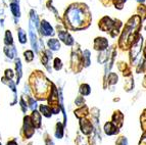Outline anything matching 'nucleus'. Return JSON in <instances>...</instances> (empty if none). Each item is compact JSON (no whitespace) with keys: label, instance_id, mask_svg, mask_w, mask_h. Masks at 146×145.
I'll return each instance as SVG.
<instances>
[{"label":"nucleus","instance_id":"nucleus-1","mask_svg":"<svg viewBox=\"0 0 146 145\" xmlns=\"http://www.w3.org/2000/svg\"><path fill=\"white\" fill-rule=\"evenodd\" d=\"M91 13L88 6L83 3H74L70 5L64 13L66 27L70 30H83L89 27Z\"/></svg>","mask_w":146,"mask_h":145},{"label":"nucleus","instance_id":"nucleus-2","mask_svg":"<svg viewBox=\"0 0 146 145\" xmlns=\"http://www.w3.org/2000/svg\"><path fill=\"white\" fill-rule=\"evenodd\" d=\"M141 17L139 15H134L127 22L126 26H125L124 30H123L122 36L119 38V46L123 50H127L130 49L132 44L136 41V39L138 38L139 34V28L141 25Z\"/></svg>","mask_w":146,"mask_h":145},{"label":"nucleus","instance_id":"nucleus-3","mask_svg":"<svg viewBox=\"0 0 146 145\" xmlns=\"http://www.w3.org/2000/svg\"><path fill=\"white\" fill-rule=\"evenodd\" d=\"M30 86L32 88L33 94L37 99H47L51 92L52 83L46 79V77L40 71H36L30 77Z\"/></svg>","mask_w":146,"mask_h":145},{"label":"nucleus","instance_id":"nucleus-4","mask_svg":"<svg viewBox=\"0 0 146 145\" xmlns=\"http://www.w3.org/2000/svg\"><path fill=\"white\" fill-rule=\"evenodd\" d=\"M98 27L101 31L106 32L112 38L119 34V29L122 27V22L119 19H112L110 17H103L99 21Z\"/></svg>","mask_w":146,"mask_h":145},{"label":"nucleus","instance_id":"nucleus-5","mask_svg":"<svg viewBox=\"0 0 146 145\" xmlns=\"http://www.w3.org/2000/svg\"><path fill=\"white\" fill-rule=\"evenodd\" d=\"M142 44H143V38H142L141 35H139L138 38L136 39V41L132 44V46L130 47V61H131L132 65H134L139 54L141 53Z\"/></svg>","mask_w":146,"mask_h":145},{"label":"nucleus","instance_id":"nucleus-6","mask_svg":"<svg viewBox=\"0 0 146 145\" xmlns=\"http://www.w3.org/2000/svg\"><path fill=\"white\" fill-rule=\"evenodd\" d=\"M35 132V128L33 126V124L31 122V118L30 116H25L24 118V127H23V132L22 134H24V137L28 138H31L33 136Z\"/></svg>","mask_w":146,"mask_h":145},{"label":"nucleus","instance_id":"nucleus-7","mask_svg":"<svg viewBox=\"0 0 146 145\" xmlns=\"http://www.w3.org/2000/svg\"><path fill=\"white\" fill-rule=\"evenodd\" d=\"M94 49L97 51H104L108 48V41H107L106 38H103V37H97V38L94 40Z\"/></svg>","mask_w":146,"mask_h":145},{"label":"nucleus","instance_id":"nucleus-8","mask_svg":"<svg viewBox=\"0 0 146 145\" xmlns=\"http://www.w3.org/2000/svg\"><path fill=\"white\" fill-rule=\"evenodd\" d=\"M80 128L85 135H89L93 130V125L89 120H87L86 118H80Z\"/></svg>","mask_w":146,"mask_h":145},{"label":"nucleus","instance_id":"nucleus-9","mask_svg":"<svg viewBox=\"0 0 146 145\" xmlns=\"http://www.w3.org/2000/svg\"><path fill=\"white\" fill-rule=\"evenodd\" d=\"M111 123L117 126V128H122L123 124H124V114H122V111L121 110H115L113 112L111 116Z\"/></svg>","mask_w":146,"mask_h":145},{"label":"nucleus","instance_id":"nucleus-10","mask_svg":"<svg viewBox=\"0 0 146 145\" xmlns=\"http://www.w3.org/2000/svg\"><path fill=\"white\" fill-rule=\"evenodd\" d=\"M41 33L43 36H52L54 35L53 28L47 21H42L41 22Z\"/></svg>","mask_w":146,"mask_h":145},{"label":"nucleus","instance_id":"nucleus-11","mask_svg":"<svg viewBox=\"0 0 146 145\" xmlns=\"http://www.w3.org/2000/svg\"><path fill=\"white\" fill-rule=\"evenodd\" d=\"M58 37H59V39H60L61 41L66 44V45L71 46V45H73V44H74L73 37H72L71 34H70V33H68L66 31H59L58 32Z\"/></svg>","mask_w":146,"mask_h":145},{"label":"nucleus","instance_id":"nucleus-12","mask_svg":"<svg viewBox=\"0 0 146 145\" xmlns=\"http://www.w3.org/2000/svg\"><path fill=\"white\" fill-rule=\"evenodd\" d=\"M119 129L117 128V126H115L111 122H108L104 125V133L108 136H111V135H117L119 134Z\"/></svg>","mask_w":146,"mask_h":145},{"label":"nucleus","instance_id":"nucleus-13","mask_svg":"<svg viewBox=\"0 0 146 145\" xmlns=\"http://www.w3.org/2000/svg\"><path fill=\"white\" fill-rule=\"evenodd\" d=\"M30 118H31V122L33 124L34 128H40L41 127V114L36 109H34V110L32 111V114L30 116Z\"/></svg>","mask_w":146,"mask_h":145},{"label":"nucleus","instance_id":"nucleus-14","mask_svg":"<svg viewBox=\"0 0 146 145\" xmlns=\"http://www.w3.org/2000/svg\"><path fill=\"white\" fill-rule=\"evenodd\" d=\"M47 45H48V47L50 48V50L56 51L60 49V42H59L57 39H54V38L49 39L48 42H47Z\"/></svg>","mask_w":146,"mask_h":145},{"label":"nucleus","instance_id":"nucleus-15","mask_svg":"<svg viewBox=\"0 0 146 145\" xmlns=\"http://www.w3.org/2000/svg\"><path fill=\"white\" fill-rule=\"evenodd\" d=\"M10 10H11L12 15H15V17H21V12H20V5L17 0H15L10 3Z\"/></svg>","mask_w":146,"mask_h":145},{"label":"nucleus","instance_id":"nucleus-16","mask_svg":"<svg viewBox=\"0 0 146 145\" xmlns=\"http://www.w3.org/2000/svg\"><path fill=\"white\" fill-rule=\"evenodd\" d=\"M82 65L84 68H88L90 65V51L89 50H84L83 54H82Z\"/></svg>","mask_w":146,"mask_h":145},{"label":"nucleus","instance_id":"nucleus-17","mask_svg":"<svg viewBox=\"0 0 146 145\" xmlns=\"http://www.w3.org/2000/svg\"><path fill=\"white\" fill-rule=\"evenodd\" d=\"M110 57V54L108 53L107 49L104 51H100V53H99L98 58H97V61L99 63H106V61H108Z\"/></svg>","mask_w":146,"mask_h":145},{"label":"nucleus","instance_id":"nucleus-18","mask_svg":"<svg viewBox=\"0 0 146 145\" xmlns=\"http://www.w3.org/2000/svg\"><path fill=\"white\" fill-rule=\"evenodd\" d=\"M75 116L79 118H86L88 116V108L86 105L84 106H81L79 109L75 110Z\"/></svg>","mask_w":146,"mask_h":145},{"label":"nucleus","instance_id":"nucleus-19","mask_svg":"<svg viewBox=\"0 0 146 145\" xmlns=\"http://www.w3.org/2000/svg\"><path fill=\"white\" fill-rule=\"evenodd\" d=\"M30 37H31V45L32 47L35 49V51L38 50V45H37V37L36 34H34V31H33V27L32 25H30Z\"/></svg>","mask_w":146,"mask_h":145},{"label":"nucleus","instance_id":"nucleus-20","mask_svg":"<svg viewBox=\"0 0 146 145\" xmlns=\"http://www.w3.org/2000/svg\"><path fill=\"white\" fill-rule=\"evenodd\" d=\"M40 111H41V114H43L44 116H46V118H50L52 116V110L51 108L49 107V105H43L41 104L40 105Z\"/></svg>","mask_w":146,"mask_h":145},{"label":"nucleus","instance_id":"nucleus-21","mask_svg":"<svg viewBox=\"0 0 146 145\" xmlns=\"http://www.w3.org/2000/svg\"><path fill=\"white\" fill-rule=\"evenodd\" d=\"M79 91H80L81 95H83V96H88V95L91 93V88L88 84H82L80 86Z\"/></svg>","mask_w":146,"mask_h":145},{"label":"nucleus","instance_id":"nucleus-22","mask_svg":"<svg viewBox=\"0 0 146 145\" xmlns=\"http://www.w3.org/2000/svg\"><path fill=\"white\" fill-rule=\"evenodd\" d=\"M15 68H17V83L20 82L21 78H22V63H21L20 58H17L15 59Z\"/></svg>","mask_w":146,"mask_h":145},{"label":"nucleus","instance_id":"nucleus-23","mask_svg":"<svg viewBox=\"0 0 146 145\" xmlns=\"http://www.w3.org/2000/svg\"><path fill=\"white\" fill-rule=\"evenodd\" d=\"M4 53L6 54V56L9 58H13L17 54L15 52V48L10 47V46H5L4 47Z\"/></svg>","mask_w":146,"mask_h":145},{"label":"nucleus","instance_id":"nucleus-24","mask_svg":"<svg viewBox=\"0 0 146 145\" xmlns=\"http://www.w3.org/2000/svg\"><path fill=\"white\" fill-rule=\"evenodd\" d=\"M117 80H119V77L115 72H110L108 77H107V84L108 85H115L117 83Z\"/></svg>","mask_w":146,"mask_h":145},{"label":"nucleus","instance_id":"nucleus-25","mask_svg":"<svg viewBox=\"0 0 146 145\" xmlns=\"http://www.w3.org/2000/svg\"><path fill=\"white\" fill-rule=\"evenodd\" d=\"M4 43L6 46H10L13 44V38H12L11 32L10 31H6L5 32V37H4Z\"/></svg>","mask_w":146,"mask_h":145},{"label":"nucleus","instance_id":"nucleus-26","mask_svg":"<svg viewBox=\"0 0 146 145\" xmlns=\"http://www.w3.org/2000/svg\"><path fill=\"white\" fill-rule=\"evenodd\" d=\"M128 78H129V79L126 81L124 87H125V89H126V91L129 92L134 88V80H133V77H132V76H129Z\"/></svg>","mask_w":146,"mask_h":145},{"label":"nucleus","instance_id":"nucleus-27","mask_svg":"<svg viewBox=\"0 0 146 145\" xmlns=\"http://www.w3.org/2000/svg\"><path fill=\"white\" fill-rule=\"evenodd\" d=\"M63 136V126L61 123L56 124V130H55V137L61 139Z\"/></svg>","mask_w":146,"mask_h":145},{"label":"nucleus","instance_id":"nucleus-28","mask_svg":"<svg viewBox=\"0 0 146 145\" xmlns=\"http://www.w3.org/2000/svg\"><path fill=\"white\" fill-rule=\"evenodd\" d=\"M17 36H19V40H20V42L22 44H25L27 42V34H26V32L23 29H19V31H17Z\"/></svg>","mask_w":146,"mask_h":145},{"label":"nucleus","instance_id":"nucleus-29","mask_svg":"<svg viewBox=\"0 0 146 145\" xmlns=\"http://www.w3.org/2000/svg\"><path fill=\"white\" fill-rule=\"evenodd\" d=\"M140 124H141V128L143 132H146V109H144L143 114L140 116Z\"/></svg>","mask_w":146,"mask_h":145},{"label":"nucleus","instance_id":"nucleus-30","mask_svg":"<svg viewBox=\"0 0 146 145\" xmlns=\"http://www.w3.org/2000/svg\"><path fill=\"white\" fill-rule=\"evenodd\" d=\"M112 2H113V5L115 6V8L121 10L123 9L125 3L127 2V0H112Z\"/></svg>","mask_w":146,"mask_h":145},{"label":"nucleus","instance_id":"nucleus-31","mask_svg":"<svg viewBox=\"0 0 146 145\" xmlns=\"http://www.w3.org/2000/svg\"><path fill=\"white\" fill-rule=\"evenodd\" d=\"M25 58H26V61L27 63H31L33 59H34V53H33V51L31 50H27V51H25Z\"/></svg>","mask_w":146,"mask_h":145},{"label":"nucleus","instance_id":"nucleus-32","mask_svg":"<svg viewBox=\"0 0 146 145\" xmlns=\"http://www.w3.org/2000/svg\"><path fill=\"white\" fill-rule=\"evenodd\" d=\"M53 68L55 71H59L62 69V61L59 59L58 57H56L53 61Z\"/></svg>","mask_w":146,"mask_h":145},{"label":"nucleus","instance_id":"nucleus-33","mask_svg":"<svg viewBox=\"0 0 146 145\" xmlns=\"http://www.w3.org/2000/svg\"><path fill=\"white\" fill-rule=\"evenodd\" d=\"M75 103H76V105H77V106H79V107L84 106V105H85V99H84L82 96H79V97H77V98H76Z\"/></svg>","mask_w":146,"mask_h":145},{"label":"nucleus","instance_id":"nucleus-34","mask_svg":"<svg viewBox=\"0 0 146 145\" xmlns=\"http://www.w3.org/2000/svg\"><path fill=\"white\" fill-rule=\"evenodd\" d=\"M115 145H128V140H127V138L124 137V136L119 137V139H117V142H115Z\"/></svg>","mask_w":146,"mask_h":145},{"label":"nucleus","instance_id":"nucleus-35","mask_svg":"<svg viewBox=\"0 0 146 145\" xmlns=\"http://www.w3.org/2000/svg\"><path fill=\"white\" fill-rule=\"evenodd\" d=\"M31 19L35 22L37 29H39V21H38V17H37L36 13L34 12V10H32V11H31Z\"/></svg>","mask_w":146,"mask_h":145},{"label":"nucleus","instance_id":"nucleus-36","mask_svg":"<svg viewBox=\"0 0 146 145\" xmlns=\"http://www.w3.org/2000/svg\"><path fill=\"white\" fill-rule=\"evenodd\" d=\"M28 101H29V105H30V107H31L32 110L36 109V101H35L32 97H29V98H28Z\"/></svg>","mask_w":146,"mask_h":145},{"label":"nucleus","instance_id":"nucleus-37","mask_svg":"<svg viewBox=\"0 0 146 145\" xmlns=\"http://www.w3.org/2000/svg\"><path fill=\"white\" fill-rule=\"evenodd\" d=\"M13 75H15V74H13V72H12L11 70H6V71H5V76H4V77L6 78V79H10V80H11L12 77H13Z\"/></svg>","mask_w":146,"mask_h":145},{"label":"nucleus","instance_id":"nucleus-38","mask_svg":"<svg viewBox=\"0 0 146 145\" xmlns=\"http://www.w3.org/2000/svg\"><path fill=\"white\" fill-rule=\"evenodd\" d=\"M45 137L46 138H44V142H45V145H54L53 141L51 140V138H49L48 135H45Z\"/></svg>","mask_w":146,"mask_h":145},{"label":"nucleus","instance_id":"nucleus-39","mask_svg":"<svg viewBox=\"0 0 146 145\" xmlns=\"http://www.w3.org/2000/svg\"><path fill=\"white\" fill-rule=\"evenodd\" d=\"M139 145H146V132H144V135L142 136L141 140L139 142Z\"/></svg>","mask_w":146,"mask_h":145},{"label":"nucleus","instance_id":"nucleus-40","mask_svg":"<svg viewBox=\"0 0 146 145\" xmlns=\"http://www.w3.org/2000/svg\"><path fill=\"white\" fill-rule=\"evenodd\" d=\"M6 145H17V142L15 140H10V141H8Z\"/></svg>","mask_w":146,"mask_h":145},{"label":"nucleus","instance_id":"nucleus-41","mask_svg":"<svg viewBox=\"0 0 146 145\" xmlns=\"http://www.w3.org/2000/svg\"><path fill=\"white\" fill-rule=\"evenodd\" d=\"M136 1L138 3H140V4H143V3L145 2V0H136Z\"/></svg>","mask_w":146,"mask_h":145},{"label":"nucleus","instance_id":"nucleus-42","mask_svg":"<svg viewBox=\"0 0 146 145\" xmlns=\"http://www.w3.org/2000/svg\"><path fill=\"white\" fill-rule=\"evenodd\" d=\"M143 85H144V87H146V77H145V79H144V83H143Z\"/></svg>","mask_w":146,"mask_h":145},{"label":"nucleus","instance_id":"nucleus-43","mask_svg":"<svg viewBox=\"0 0 146 145\" xmlns=\"http://www.w3.org/2000/svg\"><path fill=\"white\" fill-rule=\"evenodd\" d=\"M0 145H1V142H0Z\"/></svg>","mask_w":146,"mask_h":145}]
</instances>
